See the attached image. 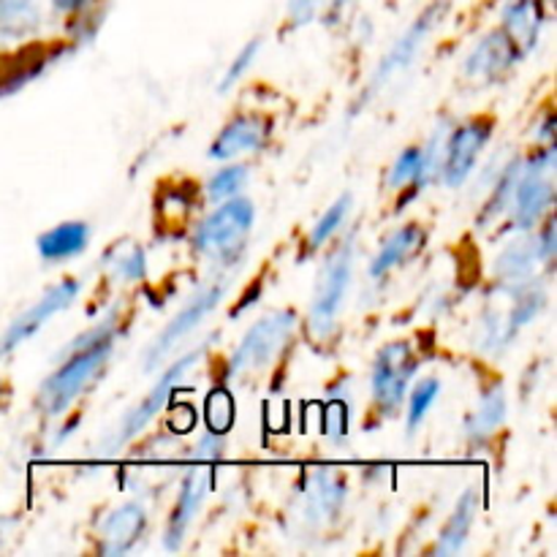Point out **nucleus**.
Listing matches in <instances>:
<instances>
[{
    "instance_id": "nucleus-28",
    "label": "nucleus",
    "mask_w": 557,
    "mask_h": 557,
    "mask_svg": "<svg viewBox=\"0 0 557 557\" xmlns=\"http://www.w3.org/2000/svg\"><path fill=\"white\" fill-rule=\"evenodd\" d=\"M250 169L248 163H234L232 166H221L205 185V196L218 205V201L234 199V196H243V190L248 188Z\"/></svg>"
},
{
    "instance_id": "nucleus-26",
    "label": "nucleus",
    "mask_w": 557,
    "mask_h": 557,
    "mask_svg": "<svg viewBox=\"0 0 557 557\" xmlns=\"http://www.w3.org/2000/svg\"><path fill=\"white\" fill-rule=\"evenodd\" d=\"M520 172H522V156H515L506 166L498 169V174H495L493 180V188H490L487 201H484L482 212H479V226H493L495 221L506 218V212H509L511 207V196H515L517 180H520Z\"/></svg>"
},
{
    "instance_id": "nucleus-9",
    "label": "nucleus",
    "mask_w": 557,
    "mask_h": 557,
    "mask_svg": "<svg viewBox=\"0 0 557 557\" xmlns=\"http://www.w3.org/2000/svg\"><path fill=\"white\" fill-rule=\"evenodd\" d=\"M493 134L495 117L490 114H476V117L462 120L455 128L446 131L438 163V180L446 188L457 190L471 180Z\"/></svg>"
},
{
    "instance_id": "nucleus-18",
    "label": "nucleus",
    "mask_w": 557,
    "mask_h": 557,
    "mask_svg": "<svg viewBox=\"0 0 557 557\" xmlns=\"http://www.w3.org/2000/svg\"><path fill=\"white\" fill-rule=\"evenodd\" d=\"M539 270H542V259H539L536 237L533 232H517V237L493 261L495 288L515 292V288L528 286L539 281Z\"/></svg>"
},
{
    "instance_id": "nucleus-29",
    "label": "nucleus",
    "mask_w": 557,
    "mask_h": 557,
    "mask_svg": "<svg viewBox=\"0 0 557 557\" xmlns=\"http://www.w3.org/2000/svg\"><path fill=\"white\" fill-rule=\"evenodd\" d=\"M205 422L207 433L228 435L234 428V397L226 384H218L205 400Z\"/></svg>"
},
{
    "instance_id": "nucleus-34",
    "label": "nucleus",
    "mask_w": 557,
    "mask_h": 557,
    "mask_svg": "<svg viewBox=\"0 0 557 557\" xmlns=\"http://www.w3.org/2000/svg\"><path fill=\"white\" fill-rule=\"evenodd\" d=\"M92 3H96V0H52L54 11L63 16H87Z\"/></svg>"
},
{
    "instance_id": "nucleus-27",
    "label": "nucleus",
    "mask_w": 557,
    "mask_h": 557,
    "mask_svg": "<svg viewBox=\"0 0 557 557\" xmlns=\"http://www.w3.org/2000/svg\"><path fill=\"white\" fill-rule=\"evenodd\" d=\"M441 397V381L435 379V375H424V379L413 381L411 386H408V395H406V430L408 435H417L419 428H422L424 422H428L430 411H433V406L438 403Z\"/></svg>"
},
{
    "instance_id": "nucleus-6",
    "label": "nucleus",
    "mask_w": 557,
    "mask_h": 557,
    "mask_svg": "<svg viewBox=\"0 0 557 557\" xmlns=\"http://www.w3.org/2000/svg\"><path fill=\"white\" fill-rule=\"evenodd\" d=\"M417 370L419 357L411 341H389L375 351L370 364V403L381 419H392L403 411Z\"/></svg>"
},
{
    "instance_id": "nucleus-23",
    "label": "nucleus",
    "mask_w": 557,
    "mask_h": 557,
    "mask_svg": "<svg viewBox=\"0 0 557 557\" xmlns=\"http://www.w3.org/2000/svg\"><path fill=\"white\" fill-rule=\"evenodd\" d=\"M92 237V228L85 221H63L58 226L47 228L36 239V250L49 264H63V261L76 259L87 250Z\"/></svg>"
},
{
    "instance_id": "nucleus-20",
    "label": "nucleus",
    "mask_w": 557,
    "mask_h": 557,
    "mask_svg": "<svg viewBox=\"0 0 557 557\" xmlns=\"http://www.w3.org/2000/svg\"><path fill=\"white\" fill-rule=\"evenodd\" d=\"M553 0H504L500 5V30L520 47L522 54H531L542 41V33L549 22Z\"/></svg>"
},
{
    "instance_id": "nucleus-13",
    "label": "nucleus",
    "mask_w": 557,
    "mask_h": 557,
    "mask_svg": "<svg viewBox=\"0 0 557 557\" xmlns=\"http://www.w3.org/2000/svg\"><path fill=\"white\" fill-rule=\"evenodd\" d=\"M212 487H215V471H212V462H201V466L190 468L185 473L183 484H180L177 500L172 506V515H169L166 528H163V547L169 553H177L180 547L188 539L190 528H194L196 517H199L201 506L210 498Z\"/></svg>"
},
{
    "instance_id": "nucleus-25",
    "label": "nucleus",
    "mask_w": 557,
    "mask_h": 557,
    "mask_svg": "<svg viewBox=\"0 0 557 557\" xmlns=\"http://www.w3.org/2000/svg\"><path fill=\"white\" fill-rule=\"evenodd\" d=\"M103 272L117 286H134L147 277V253L134 239H117L103 256Z\"/></svg>"
},
{
    "instance_id": "nucleus-8",
    "label": "nucleus",
    "mask_w": 557,
    "mask_h": 557,
    "mask_svg": "<svg viewBox=\"0 0 557 557\" xmlns=\"http://www.w3.org/2000/svg\"><path fill=\"white\" fill-rule=\"evenodd\" d=\"M207 348H210V343H201V346L190 348L188 354H183L180 359H174V362L163 370L161 379L156 381V386L147 392V397H141V400L136 403V406L131 408L123 419H120L117 430H114L112 438H109V449L112 451L123 449V446H128L131 441H136L147 428H150L152 419H156L158 413L169 406L174 389L183 384L185 375H188L190 370L201 362V359H205Z\"/></svg>"
},
{
    "instance_id": "nucleus-11",
    "label": "nucleus",
    "mask_w": 557,
    "mask_h": 557,
    "mask_svg": "<svg viewBox=\"0 0 557 557\" xmlns=\"http://www.w3.org/2000/svg\"><path fill=\"white\" fill-rule=\"evenodd\" d=\"M82 294V281L79 277H63V281L52 283L30 308L22 310L14 321L3 330L0 335V357H9L16 348L25 346L30 337H36L54 315H60L63 310H69L76 302V297Z\"/></svg>"
},
{
    "instance_id": "nucleus-33",
    "label": "nucleus",
    "mask_w": 557,
    "mask_h": 557,
    "mask_svg": "<svg viewBox=\"0 0 557 557\" xmlns=\"http://www.w3.org/2000/svg\"><path fill=\"white\" fill-rule=\"evenodd\" d=\"M223 455H226V435L205 433L201 435L199 444L194 446V451H190V460L212 462V466H215Z\"/></svg>"
},
{
    "instance_id": "nucleus-1",
    "label": "nucleus",
    "mask_w": 557,
    "mask_h": 557,
    "mask_svg": "<svg viewBox=\"0 0 557 557\" xmlns=\"http://www.w3.org/2000/svg\"><path fill=\"white\" fill-rule=\"evenodd\" d=\"M120 326H123V305L109 308L90 330L76 335L60 351V362L41 381L36 392V408L47 419H60L85 397L92 381L107 370L117 346Z\"/></svg>"
},
{
    "instance_id": "nucleus-5",
    "label": "nucleus",
    "mask_w": 557,
    "mask_h": 557,
    "mask_svg": "<svg viewBox=\"0 0 557 557\" xmlns=\"http://www.w3.org/2000/svg\"><path fill=\"white\" fill-rule=\"evenodd\" d=\"M555 145H536V150L522 158V172L517 180L511 207L506 212L509 228L533 232L555 207Z\"/></svg>"
},
{
    "instance_id": "nucleus-2",
    "label": "nucleus",
    "mask_w": 557,
    "mask_h": 557,
    "mask_svg": "<svg viewBox=\"0 0 557 557\" xmlns=\"http://www.w3.org/2000/svg\"><path fill=\"white\" fill-rule=\"evenodd\" d=\"M256 226V205L245 196L218 201L190 232V250L212 270H237Z\"/></svg>"
},
{
    "instance_id": "nucleus-4",
    "label": "nucleus",
    "mask_w": 557,
    "mask_h": 557,
    "mask_svg": "<svg viewBox=\"0 0 557 557\" xmlns=\"http://www.w3.org/2000/svg\"><path fill=\"white\" fill-rule=\"evenodd\" d=\"M354 259H357V253H354L351 234V237L341 239V245L321 261L313 297H310L308 305V315H305V330H308L310 341L324 343L337 330V319H341L343 305H346L348 292H351Z\"/></svg>"
},
{
    "instance_id": "nucleus-22",
    "label": "nucleus",
    "mask_w": 557,
    "mask_h": 557,
    "mask_svg": "<svg viewBox=\"0 0 557 557\" xmlns=\"http://www.w3.org/2000/svg\"><path fill=\"white\" fill-rule=\"evenodd\" d=\"M506 417H509V395H506V386L495 381L482 392L473 413H468L462 424V438L468 446H487L493 435L504 428Z\"/></svg>"
},
{
    "instance_id": "nucleus-15",
    "label": "nucleus",
    "mask_w": 557,
    "mask_h": 557,
    "mask_svg": "<svg viewBox=\"0 0 557 557\" xmlns=\"http://www.w3.org/2000/svg\"><path fill=\"white\" fill-rule=\"evenodd\" d=\"M525 54L520 52V47L500 27H495V30L484 33L476 41V47L466 54V60H462V79L473 87L495 85V82H504Z\"/></svg>"
},
{
    "instance_id": "nucleus-19",
    "label": "nucleus",
    "mask_w": 557,
    "mask_h": 557,
    "mask_svg": "<svg viewBox=\"0 0 557 557\" xmlns=\"http://www.w3.org/2000/svg\"><path fill=\"white\" fill-rule=\"evenodd\" d=\"M428 239H430L428 228L417 221L406 223V226H400L397 232H392L389 237L384 239V245L375 250L373 261H370L368 281L384 283L392 272L400 270V267H406V264H411V261L424 250Z\"/></svg>"
},
{
    "instance_id": "nucleus-10",
    "label": "nucleus",
    "mask_w": 557,
    "mask_h": 557,
    "mask_svg": "<svg viewBox=\"0 0 557 557\" xmlns=\"http://www.w3.org/2000/svg\"><path fill=\"white\" fill-rule=\"evenodd\" d=\"M348 500V484L332 468H313L297 487V522L308 531H324L341 520Z\"/></svg>"
},
{
    "instance_id": "nucleus-35",
    "label": "nucleus",
    "mask_w": 557,
    "mask_h": 557,
    "mask_svg": "<svg viewBox=\"0 0 557 557\" xmlns=\"http://www.w3.org/2000/svg\"><path fill=\"white\" fill-rule=\"evenodd\" d=\"M3 392H5V384H3V379H0V403H3Z\"/></svg>"
},
{
    "instance_id": "nucleus-3",
    "label": "nucleus",
    "mask_w": 557,
    "mask_h": 557,
    "mask_svg": "<svg viewBox=\"0 0 557 557\" xmlns=\"http://www.w3.org/2000/svg\"><path fill=\"white\" fill-rule=\"evenodd\" d=\"M297 324L299 315L292 308L272 310V313L261 315L256 324L248 326L239 346L228 357L221 384L228 386L232 381L250 379V375H261L270 368H275L283 359V354H286V348L292 346Z\"/></svg>"
},
{
    "instance_id": "nucleus-24",
    "label": "nucleus",
    "mask_w": 557,
    "mask_h": 557,
    "mask_svg": "<svg viewBox=\"0 0 557 557\" xmlns=\"http://www.w3.org/2000/svg\"><path fill=\"white\" fill-rule=\"evenodd\" d=\"M351 210H354V196L351 194L337 196V199L332 201L324 212H321V218L313 223V228L308 232V237H305L302 259H313V256H319L321 250L332 243V239L341 237L343 228H346V223H348V218H351Z\"/></svg>"
},
{
    "instance_id": "nucleus-32",
    "label": "nucleus",
    "mask_w": 557,
    "mask_h": 557,
    "mask_svg": "<svg viewBox=\"0 0 557 557\" xmlns=\"http://www.w3.org/2000/svg\"><path fill=\"white\" fill-rule=\"evenodd\" d=\"M324 9H326V0H288V9H286L288 25L302 27L308 25V22L321 20V16H324Z\"/></svg>"
},
{
    "instance_id": "nucleus-12",
    "label": "nucleus",
    "mask_w": 557,
    "mask_h": 557,
    "mask_svg": "<svg viewBox=\"0 0 557 557\" xmlns=\"http://www.w3.org/2000/svg\"><path fill=\"white\" fill-rule=\"evenodd\" d=\"M441 11H444V3H433L430 9H424L422 14H419L417 20L408 25V30L403 33L395 44H392V49L384 54V60H381L379 69L373 71V76H370V85H368V90H364V96H359V107H362V103H368L370 98L381 90V87L389 85L392 76H397V74H403L406 69H411L413 60H417V54H419V49L424 47V41L430 38V33H433L435 25L441 22Z\"/></svg>"
},
{
    "instance_id": "nucleus-7",
    "label": "nucleus",
    "mask_w": 557,
    "mask_h": 557,
    "mask_svg": "<svg viewBox=\"0 0 557 557\" xmlns=\"http://www.w3.org/2000/svg\"><path fill=\"white\" fill-rule=\"evenodd\" d=\"M223 297H226V281H223V277L207 281L199 292L190 294L188 302L169 319V324H163V330L158 332V335L152 337L150 346L145 348V354H141V368H145L147 373L161 368L169 359V354L177 346H183V343L205 324V319H210V315L215 313L218 305L223 302Z\"/></svg>"
},
{
    "instance_id": "nucleus-36",
    "label": "nucleus",
    "mask_w": 557,
    "mask_h": 557,
    "mask_svg": "<svg viewBox=\"0 0 557 557\" xmlns=\"http://www.w3.org/2000/svg\"><path fill=\"white\" fill-rule=\"evenodd\" d=\"M0 58H3V54H0Z\"/></svg>"
},
{
    "instance_id": "nucleus-14",
    "label": "nucleus",
    "mask_w": 557,
    "mask_h": 557,
    "mask_svg": "<svg viewBox=\"0 0 557 557\" xmlns=\"http://www.w3.org/2000/svg\"><path fill=\"white\" fill-rule=\"evenodd\" d=\"M272 131H275V120H272L270 114H261V112L234 114V117L218 131V136L212 139L207 156H210L212 161H221V163H232L245 156H259V152H264L267 147H270Z\"/></svg>"
},
{
    "instance_id": "nucleus-30",
    "label": "nucleus",
    "mask_w": 557,
    "mask_h": 557,
    "mask_svg": "<svg viewBox=\"0 0 557 557\" xmlns=\"http://www.w3.org/2000/svg\"><path fill=\"white\" fill-rule=\"evenodd\" d=\"M259 52H261V38H250V41L245 44V47L239 49L237 54H234L232 63H228V69L223 71V76H221V90L223 92L232 90V87L237 85V82L243 79V76L248 74L250 69H253Z\"/></svg>"
},
{
    "instance_id": "nucleus-31",
    "label": "nucleus",
    "mask_w": 557,
    "mask_h": 557,
    "mask_svg": "<svg viewBox=\"0 0 557 557\" xmlns=\"http://www.w3.org/2000/svg\"><path fill=\"white\" fill-rule=\"evenodd\" d=\"M324 435L332 441V444H343L348 435V403L332 400L326 403L324 408Z\"/></svg>"
},
{
    "instance_id": "nucleus-21",
    "label": "nucleus",
    "mask_w": 557,
    "mask_h": 557,
    "mask_svg": "<svg viewBox=\"0 0 557 557\" xmlns=\"http://www.w3.org/2000/svg\"><path fill=\"white\" fill-rule=\"evenodd\" d=\"M479 515H482V493L476 487L462 490V495L457 498L455 509H451L449 520L444 522V528L435 536V544L430 547L433 555H460L466 549V544L471 542V533L476 528Z\"/></svg>"
},
{
    "instance_id": "nucleus-17",
    "label": "nucleus",
    "mask_w": 557,
    "mask_h": 557,
    "mask_svg": "<svg viewBox=\"0 0 557 557\" xmlns=\"http://www.w3.org/2000/svg\"><path fill=\"white\" fill-rule=\"evenodd\" d=\"M58 16L52 0H0V47L33 44Z\"/></svg>"
},
{
    "instance_id": "nucleus-16",
    "label": "nucleus",
    "mask_w": 557,
    "mask_h": 557,
    "mask_svg": "<svg viewBox=\"0 0 557 557\" xmlns=\"http://www.w3.org/2000/svg\"><path fill=\"white\" fill-rule=\"evenodd\" d=\"M147 506L139 500H125L103 515L96 531L98 555H128L139 547L141 539L147 536Z\"/></svg>"
}]
</instances>
